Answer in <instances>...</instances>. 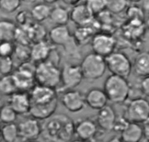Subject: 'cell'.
I'll return each mask as SVG.
<instances>
[{
	"label": "cell",
	"instance_id": "cell-1",
	"mask_svg": "<svg viewBox=\"0 0 149 142\" xmlns=\"http://www.w3.org/2000/svg\"><path fill=\"white\" fill-rule=\"evenodd\" d=\"M43 132L46 138L54 141L70 140L74 134V124L65 115H56L46 122Z\"/></svg>",
	"mask_w": 149,
	"mask_h": 142
},
{
	"label": "cell",
	"instance_id": "cell-2",
	"mask_svg": "<svg viewBox=\"0 0 149 142\" xmlns=\"http://www.w3.org/2000/svg\"><path fill=\"white\" fill-rule=\"evenodd\" d=\"M103 90L108 101L115 104H121L129 97L130 87L126 78L111 74L105 79Z\"/></svg>",
	"mask_w": 149,
	"mask_h": 142
},
{
	"label": "cell",
	"instance_id": "cell-3",
	"mask_svg": "<svg viewBox=\"0 0 149 142\" xmlns=\"http://www.w3.org/2000/svg\"><path fill=\"white\" fill-rule=\"evenodd\" d=\"M34 79L37 84L55 88L61 83V69L47 59L36 65Z\"/></svg>",
	"mask_w": 149,
	"mask_h": 142
},
{
	"label": "cell",
	"instance_id": "cell-4",
	"mask_svg": "<svg viewBox=\"0 0 149 142\" xmlns=\"http://www.w3.org/2000/svg\"><path fill=\"white\" fill-rule=\"evenodd\" d=\"M80 67L83 78L89 80L100 79L107 69L105 58L94 52L87 54L83 58Z\"/></svg>",
	"mask_w": 149,
	"mask_h": 142
},
{
	"label": "cell",
	"instance_id": "cell-5",
	"mask_svg": "<svg viewBox=\"0 0 149 142\" xmlns=\"http://www.w3.org/2000/svg\"><path fill=\"white\" fill-rule=\"evenodd\" d=\"M107 68L113 74L127 78L132 71V65L127 56L121 52H113L105 57Z\"/></svg>",
	"mask_w": 149,
	"mask_h": 142
},
{
	"label": "cell",
	"instance_id": "cell-6",
	"mask_svg": "<svg viewBox=\"0 0 149 142\" xmlns=\"http://www.w3.org/2000/svg\"><path fill=\"white\" fill-rule=\"evenodd\" d=\"M149 104L144 98H136L131 100L126 109V119L129 122L144 123L148 120Z\"/></svg>",
	"mask_w": 149,
	"mask_h": 142
},
{
	"label": "cell",
	"instance_id": "cell-7",
	"mask_svg": "<svg viewBox=\"0 0 149 142\" xmlns=\"http://www.w3.org/2000/svg\"><path fill=\"white\" fill-rule=\"evenodd\" d=\"M91 45L94 53L105 58L114 51L116 41L109 34L99 33L94 34Z\"/></svg>",
	"mask_w": 149,
	"mask_h": 142
},
{
	"label": "cell",
	"instance_id": "cell-8",
	"mask_svg": "<svg viewBox=\"0 0 149 142\" xmlns=\"http://www.w3.org/2000/svg\"><path fill=\"white\" fill-rule=\"evenodd\" d=\"M83 78L80 65L66 64L61 70V83L63 90L73 89L80 84Z\"/></svg>",
	"mask_w": 149,
	"mask_h": 142
},
{
	"label": "cell",
	"instance_id": "cell-9",
	"mask_svg": "<svg viewBox=\"0 0 149 142\" xmlns=\"http://www.w3.org/2000/svg\"><path fill=\"white\" fill-rule=\"evenodd\" d=\"M61 102L63 106L71 112L81 111L86 105L84 95L80 91L73 89L67 90L63 93Z\"/></svg>",
	"mask_w": 149,
	"mask_h": 142
},
{
	"label": "cell",
	"instance_id": "cell-10",
	"mask_svg": "<svg viewBox=\"0 0 149 142\" xmlns=\"http://www.w3.org/2000/svg\"><path fill=\"white\" fill-rule=\"evenodd\" d=\"M29 94L31 104H45L58 100L55 88L39 84L34 85Z\"/></svg>",
	"mask_w": 149,
	"mask_h": 142
},
{
	"label": "cell",
	"instance_id": "cell-11",
	"mask_svg": "<svg viewBox=\"0 0 149 142\" xmlns=\"http://www.w3.org/2000/svg\"><path fill=\"white\" fill-rule=\"evenodd\" d=\"M17 127L19 137L23 140L37 139L42 132L39 122L37 119L34 118L28 119L21 122Z\"/></svg>",
	"mask_w": 149,
	"mask_h": 142
},
{
	"label": "cell",
	"instance_id": "cell-12",
	"mask_svg": "<svg viewBox=\"0 0 149 142\" xmlns=\"http://www.w3.org/2000/svg\"><path fill=\"white\" fill-rule=\"evenodd\" d=\"M70 19L78 26L89 24L93 19L94 15L86 3H77L69 11Z\"/></svg>",
	"mask_w": 149,
	"mask_h": 142
},
{
	"label": "cell",
	"instance_id": "cell-13",
	"mask_svg": "<svg viewBox=\"0 0 149 142\" xmlns=\"http://www.w3.org/2000/svg\"><path fill=\"white\" fill-rule=\"evenodd\" d=\"M8 104L17 114H26L29 112L30 99L29 94L25 91H16L10 95Z\"/></svg>",
	"mask_w": 149,
	"mask_h": 142
},
{
	"label": "cell",
	"instance_id": "cell-14",
	"mask_svg": "<svg viewBox=\"0 0 149 142\" xmlns=\"http://www.w3.org/2000/svg\"><path fill=\"white\" fill-rule=\"evenodd\" d=\"M98 111L96 119L98 126L105 131L113 129L117 119L114 109L111 106L106 105Z\"/></svg>",
	"mask_w": 149,
	"mask_h": 142
},
{
	"label": "cell",
	"instance_id": "cell-15",
	"mask_svg": "<svg viewBox=\"0 0 149 142\" xmlns=\"http://www.w3.org/2000/svg\"><path fill=\"white\" fill-rule=\"evenodd\" d=\"M74 134L82 140H89L95 136L97 131L96 123L88 118L79 120L74 125Z\"/></svg>",
	"mask_w": 149,
	"mask_h": 142
},
{
	"label": "cell",
	"instance_id": "cell-16",
	"mask_svg": "<svg viewBox=\"0 0 149 142\" xmlns=\"http://www.w3.org/2000/svg\"><path fill=\"white\" fill-rule=\"evenodd\" d=\"M57 105L58 100L45 104H31L29 113L37 120L47 119L54 114Z\"/></svg>",
	"mask_w": 149,
	"mask_h": 142
},
{
	"label": "cell",
	"instance_id": "cell-17",
	"mask_svg": "<svg viewBox=\"0 0 149 142\" xmlns=\"http://www.w3.org/2000/svg\"><path fill=\"white\" fill-rule=\"evenodd\" d=\"M84 97L86 104L96 110H99L105 106L108 101L104 91L98 88L90 89Z\"/></svg>",
	"mask_w": 149,
	"mask_h": 142
},
{
	"label": "cell",
	"instance_id": "cell-18",
	"mask_svg": "<svg viewBox=\"0 0 149 142\" xmlns=\"http://www.w3.org/2000/svg\"><path fill=\"white\" fill-rule=\"evenodd\" d=\"M120 132L121 139L126 142H138L143 136V127L136 122L128 121Z\"/></svg>",
	"mask_w": 149,
	"mask_h": 142
},
{
	"label": "cell",
	"instance_id": "cell-19",
	"mask_svg": "<svg viewBox=\"0 0 149 142\" xmlns=\"http://www.w3.org/2000/svg\"><path fill=\"white\" fill-rule=\"evenodd\" d=\"M52 47L42 40L36 42L30 48V59L34 62H40L48 59Z\"/></svg>",
	"mask_w": 149,
	"mask_h": 142
},
{
	"label": "cell",
	"instance_id": "cell-20",
	"mask_svg": "<svg viewBox=\"0 0 149 142\" xmlns=\"http://www.w3.org/2000/svg\"><path fill=\"white\" fill-rule=\"evenodd\" d=\"M49 38L53 44L63 45L70 38V30L66 25H56L50 30Z\"/></svg>",
	"mask_w": 149,
	"mask_h": 142
},
{
	"label": "cell",
	"instance_id": "cell-21",
	"mask_svg": "<svg viewBox=\"0 0 149 142\" xmlns=\"http://www.w3.org/2000/svg\"><path fill=\"white\" fill-rule=\"evenodd\" d=\"M12 74L18 90L22 91L30 90L35 85L36 81L34 74L17 69Z\"/></svg>",
	"mask_w": 149,
	"mask_h": 142
},
{
	"label": "cell",
	"instance_id": "cell-22",
	"mask_svg": "<svg viewBox=\"0 0 149 142\" xmlns=\"http://www.w3.org/2000/svg\"><path fill=\"white\" fill-rule=\"evenodd\" d=\"M133 68L138 76L143 77L148 76L149 54L147 51H143L137 55L134 61Z\"/></svg>",
	"mask_w": 149,
	"mask_h": 142
},
{
	"label": "cell",
	"instance_id": "cell-23",
	"mask_svg": "<svg viewBox=\"0 0 149 142\" xmlns=\"http://www.w3.org/2000/svg\"><path fill=\"white\" fill-rule=\"evenodd\" d=\"M49 17L56 25H66L70 19L69 11L62 6L57 5L51 8Z\"/></svg>",
	"mask_w": 149,
	"mask_h": 142
},
{
	"label": "cell",
	"instance_id": "cell-24",
	"mask_svg": "<svg viewBox=\"0 0 149 142\" xmlns=\"http://www.w3.org/2000/svg\"><path fill=\"white\" fill-rule=\"evenodd\" d=\"M16 26L11 20L2 19L0 20V41H12L15 38Z\"/></svg>",
	"mask_w": 149,
	"mask_h": 142
},
{
	"label": "cell",
	"instance_id": "cell-25",
	"mask_svg": "<svg viewBox=\"0 0 149 142\" xmlns=\"http://www.w3.org/2000/svg\"><path fill=\"white\" fill-rule=\"evenodd\" d=\"M51 8L46 3H38L34 5L31 10V17L37 22H42L49 16Z\"/></svg>",
	"mask_w": 149,
	"mask_h": 142
},
{
	"label": "cell",
	"instance_id": "cell-26",
	"mask_svg": "<svg viewBox=\"0 0 149 142\" xmlns=\"http://www.w3.org/2000/svg\"><path fill=\"white\" fill-rule=\"evenodd\" d=\"M80 26L74 33V37L77 42L80 45H84L91 41L94 36V30L88 26Z\"/></svg>",
	"mask_w": 149,
	"mask_h": 142
},
{
	"label": "cell",
	"instance_id": "cell-27",
	"mask_svg": "<svg viewBox=\"0 0 149 142\" xmlns=\"http://www.w3.org/2000/svg\"><path fill=\"white\" fill-rule=\"evenodd\" d=\"M18 89L13 74H4L0 78V93L3 95H10Z\"/></svg>",
	"mask_w": 149,
	"mask_h": 142
},
{
	"label": "cell",
	"instance_id": "cell-28",
	"mask_svg": "<svg viewBox=\"0 0 149 142\" xmlns=\"http://www.w3.org/2000/svg\"><path fill=\"white\" fill-rule=\"evenodd\" d=\"M2 139L8 142H14L20 139L18 127L14 122L5 123L0 130Z\"/></svg>",
	"mask_w": 149,
	"mask_h": 142
},
{
	"label": "cell",
	"instance_id": "cell-29",
	"mask_svg": "<svg viewBox=\"0 0 149 142\" xmlns=\"http://www.w3.org/2000/svg\"><path fill=\"white\" fill-rule=\"evenodd\" d=\"M17 115V113L9 104L0 108V120L5 124L14 122L16 119Z\"/></svg>",
	"mask_w": 149,
	"mask_h": 142
},
{
	"label": "cell",
	"instance_id": "cell-30",
	"mask_svg": "<svg viewBox=\"0 0 149 142\" xmlns=\"http://www.w3.org/2000/svg\"><path fill=\"white\" fill-rule=\"evenodd\" d=\"M127 0H106V9L112 13H120L127 8Z\"/></svg>",
	"mask_w": 149,
	"mask_h": 142
},
{
	"label": "cell",
	"instance_id": "cell-31",
	"mask_svg": "<svg viewBox=\"0 0 149 142\" xmlns=\"http://www.w3.org/2000/svg\"><path fill=\"white\" fill-rule=\"evenodd\" d=\"M22 0H0V9L4 12L10 13L20 6Z\"/></svg>",
	"mask_w": 149,
	"mask_h": 142
},
{
	"label": "cell",
	"instance_id": "cell-32",
	"mask_svg": "<svg viewBox=\"0 0 149 142\" xmlns=\"http://www.w3.org/2000/svg\"><path fill=\"white\" fill-rule=\"evenodd\" d=\"M85 3L93 15L100 13L106 9V0H86Z\"/></svg>",
	"mask_w": 149,
	"mask_h": 142
},
{
	"label": "cell",
	"instance_id": "cell-33",
	"mask_svg": "<svg viewBox=\"0 0 149 142\" xmlns=\"http://www.w3.org/2000/svg\"><path fill=\"white\" fill-rule=\"evenodd\" d=\"M13 53H15L17 58L23 62L28 61V59L30 58V48L23 44L20 43L18 46H15Z\"/></svg>",
	"mask_w": 149,
	"mask_h": 142
},
{
	"label": "cell",
	"instance_id": "cell-34",
	"mask_svg": "<svg viewBox=\"0 0 149 142\" xmlns=\"http://www.w3.org/2000/svg\"><path fill=\"white\" fill-rule=\"evenodd\" d=\"M13 63L11 56H0V73L2 74H10Z\"/></svg>",
	"mask_w": 149,
	"mask_h": 142
},
{
	"label": "cell",
	"instance_id": "cell-35",
	"mask_svg": "<svg viewBox=\"0 0 149 142\" xmlns=\"http://www.w3.org/2000/svg\"><path fill=\"white\" fill-rule=\"evenodd\" d=\"M15 45L12 41H0V56H11L13 54Z\"/></svg>",
	"mask_w": 149,
	"mask_h": 142
},
{
	"label": "cell",
	"instance_id": "cell-36",
	"mask_svg": "<svg viewBox=\"0 0 149 142\" xmlns=\"http://www.w3.org/2000/svg\"><path fill=\"white\" fill-rule=\"evenodd\" d=\"M148 76L143 77V79L140 82V87L141 91L146 96H148L149 94V79Z\"/></svg>",
	"mask_w": 149,
	"mask_h": 142
},
{
	"label": "cell",
	"instance_id": "cell-37",
	"mask_svg": "<svg viewBox=\"0 0 149 142\" xmlns=\"http://www.w3.org/2000/svg\"><path fill=\"white\" fill-rule=\"evenodd\" d=\"M62 1L66 5L74 6V5L79 3V2H80V0H62Z\"/></svg>",
	"mask_w": 149,
	"mask_h": 142
},
{
	"label": "cell",
	"instance_id": "cell-38",
	"mask_svg": "<svg viewBox=\"0 0 149 142\" xmlns=\"http://www.w3.org/2000/svg\"><path fill=\"white\" fill-rule=\"evenodd\" d=\"M58 0H42L43 2L46 3L47 4H52V3H54L56 2H57Z\"/></svg>",
	"mask_w": 149,
	"mask_h": 142
},
{
	"label": "cell",
	"instance_id": "cell-39",
	"mask_svg": "<svg viewBox=\"0 0 149 142\" xmlns=\"http://www.w3.org/2000/svg\"><path fill=\"white\" fill-rule=\"evenodd\" d=\"M26 3H34L37 0H22Z\"/></svg>",
	"mask_w": 149,
	"mask_h": 142
},
{
	"label": "cell",
	"instance_id": "cell-40",
	"mask_svg": "<svg viewBox=\"0 0 149 142\" xmlns=\"http://www.w3.org/2000/svg\"><path fill=\"white\" fill-rule=\"evenodd\" d=\"M127 1H130L132 2H140V1H141L142 0H127Z\"/></svg>",
	"mask_w": 149,
	"mask_h": 142
},
{
	"label": "cell",
	"instance_id": "cell-41",
	"mask_svg": "<svg viewBox=\"0 0 149 142\" xmlns=\"http://www.w3.org/2000/svg\"><path fill=\"white\" fill-rule=\"evenodd\" d=\"M0 130H1V129H0ZM0 136H1V134H0Z\"/></svg>",
	"mask_w": 149,
	"mask_h": 142
}]
</instances>
